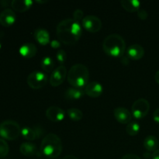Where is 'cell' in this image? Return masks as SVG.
Masks as SVG:
<instances>
[{"instance_id":"6da1fadb","label":"cell","mask_w":159,"mask_h":159,"mask_svg":"<svg viewBox=\"0 0 159 159\" xmlns=\"http://www.w3.org/2000/svg\"><path fill=\"white\" fill-rule=\"evenodd\" d=\"M82 26L79 22L73 19H65L57 26V36L60 41L65 44L75 43L82 36Z\"/></svg>"},{"instance_id":"7a4b0ae2","label":"cell","mask_w":159,"mask_h":159,"mask_svg":"<svg viewBox=\"0 0 159 159\" xmlns=\"http://www.w3.org/2000/svg\"><path fill=\"white\" fill-rule=\"evenodd\" d=\"M102 49L108 56L113 57H120L125 52V40L119 34H110L107 36L103 40Z\"/></svg>"},{"instance_id":"3957f363","label":"cell","mask_w":159,"mask_h":159,"mask_svg":"<svg viewBox=\"0 0 159 159\" xmlns=\"http://www.w3.org/2000/svg\"><path fill=\"white\" fill-rule=\"evenodd\" d=\"M89 71L88 68L82 64L73 65L68 72V83L74 88L83 89L89 83Z\"/></svg>"},{"instance_id":"277c9868","label":"cell","mask_w":159,"mask_h":159,"mask_svg":"<svg viewBox=\"0 0 159 159\" xmlns=\"http://www.w3.org/2000/svg\"><path fill=\"white\" fill-rule=\"evenodd\" d=\"M42 154L50 158H56L62 152V142L57 135L49 134L42 140L40 144Z\"/></svg>"},{"instance_id":"5b68a950","label":"cell","mask_w":159,"mask_h":159,"mask_svg":"<svg viewBox=\"0 0 159 159\" xmlns=\"http://www.w3.org/2000/svg\"><path fill=\"white\" fill-rule=\"evenodd\" d=\"M20 125L14 120L3 121L0 124V137L8 141H14L21 134Z\"/></svg>"},{"instance_id":"8992f818","label":"cell","mask_w":159,"mask_h":159,"mask_svg":"<svg viewBox=\"0 0 159 159\" xmlns=\"http://www.w3.org/2000/svg\"><path fill=\"white\" fill-rule=\"evenodd\" d=\"M48 82V76L40 71H34L27 77V84L33 89H40L44 87Z\"/></svg>"},{"instance_id":"52a82bcc","label":"cell","mask_w":159,"mask_h":159,"mask_svg":"<svg viewBox=\"0 0 159 159\" xmlns=\"http://www.w3.org/2000/svg\"><path fill=\"white\" fill-rule=\"evenodd\" d=\"M150 110V104L145 99H139L134 102L131 108V113L137 120L145 117Z\"/></svg>"},{"instance_id":"ba28073f","label":"cell","mask_w":159,"mask_h":159,"mask_svg":"<svg viewBox=\"0 0 159 159\" xmlns=\"http://www.w3.org/2000/svg\"><path fill=\"white\" fill-rule=\"evenodd\" d=\"M82 25L84 29H85L89 32L96 33L100 30L102 23L99 17L89 15L84 17L83 20H82Z\"/></svg>"},{"instance_id":"9c48e42d","label":"cell","mask_w":159,"mask_h":159,"mask_svg":"<svg viewBox=\"0 0 159 159\" xmlns=\"http://www.w3.org/2000/svg\"><path fill=\"white\" fill-rule=\"evenodd\" d=\"M67 76V69L64 65H60L52 71L50 77V83L53 87L61 85Z\"/></svg>"},{"instance_id":"30bf717a","label":"cell","mask_w":159,"mask_h":159,"mask_svg":"<svg viewBox=\"0 0 159 159\" xmlns=\"http://www.w3.org/2000/svg\"><path fill=\"white\" fill-rule=\"evenodd\" d=\"M66 116V113L63 109L56 106H51L47 110L46 116L52 122H61Z\"/></svg>"},{"instance_id":"8fae6325","label":"cell","mask_w":159,"mask_h":159,"mask_svg":"<svg viewBox=\"0 0 159 159\" xmlns=\"http://www.w3.org/2000/svg\"><path fill=\"white\" fill-rule=\"evenodd\" d=\"M85 93L87 96L92 98H98L103 93V87L99 82L93 81L89 82L85 87Z\"/></svg>"},{"instance_id":"7c38bea8","label":"cell","mask_w":159,"mask_h":159,"mask_svg":"<svg viewBox=\"0 0 159 159\" xmlns=\"http://www.w3.org/2000/svg\"><path fill=\"white\" fill-rule=\"evenodd\" d=\"M114 117L116 120L122 124H130L132 120V113L124 107H117L113 112Z\"/></svg>"},{"instance_id":"4fadbf2b","label":"cell","mask_w":159,"mask_h":159,"mask_svg":"<svg viewBox=\"0 0 159 159\" xmlns=\"http://www.w3.org/2000/svg\"><path fill=\"white\" fill-rule=\"evenodd\" d=\"M16 21V15L13 10L6 9L0 13V24L5 27L12 26Z\"/></svg>"},{"instance_id":"5bb4252c","label":"cell","mask_w":159,"mask_h":159,"mask_svg":"<svg viewBox=\"0 0 159 159\" xmlns=\"http://www.w3.org/2000/svg\"><path fill=\"white\" fill-rule=\"evenodd\" d=\"M43 134V131L39 127L31 128L30 127H25L21 130V135L27 141H34L40 138Z\"/></svg>"},{"instance_id":"9a60e30c","label":"cell","mask_w":159,"mask_h":159,"mask_svg":"<svg viewBox=\"0 0 159 159\" xmlns=\"http://www.w3.org/2000/svg\"><path fill=\"white\" fill-rule=\"evenodd\" d=\"M19 52L20 55L25 58H32L37 54V48L34 43H26L20 47Z\"/></svg>"},{"instance_id":"2e32d148","label":"cell","mask_w":159,"mask_h":159,"mask_svg":"<svg viewBox=\"0 0 159 159\" xmlns=\"http://www.w3.org/2000/svg\"><path fill=\"white\" fill-rule=\"evenodd\" d=\"M127 55L132 60H140L144 55V49L142 46L138 43L130 45L127 51Z\"/></svg>"},{"instance_id":"e0dca14e","label":"cell","mask_w":159,"mask_h":159,"mask_svg":"<svg viewBox=\"0 0 159 159\" xmlns=\"http://www.w3.org/2000/svg\"><path fill=\"white\" fill-rule=\"evenodd\" d=\"M34 2L32 0H13L11 2V6L18 12H24L30 9Z\"/></svg>"},{"instance_id":"ac0fdd59","label":"cell","mask_w":159,"mask_h":159,"mask_svg":"<svg viewBox=\"0 0 159 159\" xmlns=\"http://www.w3.org/2000/svg\"><path fill=\"white\" fill-rule=\"evenodd\" d=\"M20 152L22 155L26 157L34 156L36 155H38V150H37V146L33 143L25 142L20 145Z\"/></svg>"},{"instance_id":"d6986e66","label":"cell","mask_w":159,"mask_h":159,"mask_svg":"<svg viewBox=\"0 0 159 159\" xmlns=\"http://www.w3.org/2000/svg\"><path fill=\"white\" fill-rule=\"evenodd\" d=\"M85 94V90L82 89H77L71 87V88L68 89L65 93V96L66 99H70V100H78L83 97L84 95Z\"/></svg>"},{"instance_id":"ffe728a7","label":"cell","mask_w":159,"mask_h":159,"mask_svg":"<svg viewBox=\"0 0 159 159\" xmlns=\"http://www.w3.org/2000/svg\"><path fill=\"white\" fill-rule=\"evenodd\" d=\"M36 40L41 45H47L50 43V34L44 29H37L34 32Z\"/></svg>"},{"instance_id":"44dd1931","label":"cell","mask_w":159,"mask_h":159,"mask_svg":"<svg viewBox=\"0 0 159 159\" xmlns=\"http://www.w3.org/2000/svg\"><path fill=\"white\" fill-rule=\"evenodd\" d=\"M120 4L126 11L129 12H134L139 10L141 3L138 0H122Z\"/></svg>"},{"instance_id":"7402d4cb","label":"cell","mask_w":159,"mask_h":159,"mask_svg":"<svg viewBox=\"0 0 159 159\" xmlns=\"http://www.w3.org/2000/svg\"><path fill=\"white\" fill-rule=\"evenodd\" d=\"M144 147L148 152H155L158 147V140L153 135H149L144 139Z\"/></svg>"},{"instance_id":"603a6c76","label":"cell","mask_w":159,"mask_h":159,"mask_svg":"<svg viewBox=\"0 0 159 159\" xmlns=\"http://www.w3.org/2000/svg\"><path fill=\"white\" fill-rule=\"evenodd\" d=\"M41 68L46 72H51L54 71V62L49 56L44 57L41 61Z\"/></svg>"},{"instance_id":"cb8c5ba5","label":"cell","mask_w":159,"mask_h":159,"mask_svg":"<svg viewBox=\"0 0 159 159\" xmlns=\"http://www.w3.org/2000/svg\"><path fill=\"white\" fill-rule=\"evenodd\" d=\"M67 113H68V116L70 120L73 121H79L83 117V113H82V110L76 108L68 109Z\"/></svg>"},{"instance_id":"d4e9b609","label":"cell","mask_w":159,"mask_h":159,"mask_svg":"<svg viewBox=\"0 0 159 159\" xmlns=\"http://www.w3.org/2000/svg\"><path fill=\"white\" fill-rule=\"evenodd\" d=\"M141 130V126L137 122H130L126 127V131L130 136H136Z\"/></svg>"},{"instance_id":"484cf974","label":"cell","mask_w":159,"mask_h":159,"mask_svg":"<svg viewBox=\"0 0 159 159\" xmlns=\"http://www.w3.org/2000/svg\"><path fill=\"white\" fill-rule=\"evenodd\" d=\"M9 152V144L2 138H0V158H5L8 155Z\"/></svg>"},{"instance_id":"4316f807","label":"cell","mask_w":159,"mask_h":159,"mask_svg":"<svg viewBox=\"0 0 159 159\" xmlns=\"http://www.w3.org/2000/svg\"><path fill=\"white\" fill-rule=\"evenodd\" d=\"M56 59H57V62L63 65L65 63V61L67 60V54L64 50H58L56 54Z\"/></svg>"},{"instance_id":"83f0119b","label":"cell","mask_w":159,"mask_h":159,"mask_svg":"<svg viewBox=\"0 0 159 159\" xmlns=\"http://www.w3.org/2000/svg\"><path fill=\"white\" fill-rule=\"evenodd\" d=\"M84 19V12L81 9H76L74 12H73V20L75 21L79 22L80 20H82Z\"/></svg>"},{"instance_id":"f1b7e54d","label":"cell","mask_w":159,"mask_h":159,"mask_svg":"<svg viewBox=\"0 0 159 159\" xmlns=\"http://www.w3.org/2000/svg\"><path fill=\"white\" fill-rule=\"evenodd\" d=\"M138 18L141 19V20H144L148 17V13L147 12V11L144 10V9H139L138 11Z\"/></svg>"},{"instance_id":"f546056e","label":"cell","mask_w":159,"mask_h":159,"mask_svg":"<svg viewBox=\"0 0 159 159\" xmlns=\"http://www.w3.org/2000/svg\"><path fill=\"white\" fill-rule=\"evenodd\" d=\"M50 44H51V48H54V49H57L61 47V41H58L57 40H53L50 42Z\"/></svg>"},{"instance_id":"4dcf8cb0","label":"cell","mask_w":159,"mask_h":159,"mask_svg":"<svg viewBox=\"0 0 159 159\" xmlns=\"http://www.w3.org/2000/svg\"><path fill=\"white\" fill-rule=\"evenodd\" d=\"M153 120L155 123L159 124V108L157 109L153 113Z\"/></svg>"},{"instance_id":"1f68e13d","label":"cell","mask_w":159,"mask_h":159,"mask_svg":"<svg viewBox=\"0 0 159 159\" xmlns=\"http://www.w3.org/2000/svg\"><path fill=\"white\" fill-rule=\"evenodd\" d=\"M122 159H141L138 155H134V154H128L123 157Z\"/></svg>"},{"instance_id":"d6a6232c","label":"cell","mask_w":159,"mask_h":159,"mask_svg":"<svg viewBox=\"0 0 159 159\" xmlns=\"http://www.w3.org/2000/svg\"><path fill=\"white\" fill-rule=\"evenodd\" d=\"M152 159H159V149L152 154Z\"/></svg>"},{"instance_id":"836d02e7","label":"cell","mask_w":159,"mask_h":159,"mask_svg":"<svg viewBox=\"0 0 159 159\" xmlns=\"http://www.w3.org/2000/svg\"><path fill=\"white\" fill-rule=\"evenodd\" d=\"M62 159H79V158H77L75 156H74V155H67V156L64 157Z\"/></svg>"},{"instance_id":"e575fe53","label":"cell","mask_w":159,"mask_h":159,"mask_svg":"<svg viewBox=\"0 0 159 159\" xmlns=\"http://www.w3.org/2000/svg\"><path fill=\"white\" fill-rule=\"evenodd\" d=\"M155 81H156L157 83L159 84V71H157L156 74H155Z\"/></svg>"},{"instance_id":"d590c367","label":"cell","mask_w":159,"mask_h":159,"mask_svg":"<svg viewBox=\"0 0 159 159\" xmlns=\"http://www.w3.org/2000/svg\"><path fill=\"white\" fill-rule=\"evenodd\" d=\"M37 2H38V3H45V2H47V1H37Z\"/></svg>"},{"instance_id":"8d00e7d4","label":"cell","mask_w":159,"mask_h":159,"mask_svg":"<svg viewBox=\"0 0 159 159\" xmlns=\"http://www.w3.org/2000/svg\"><path fill=\"white\" fill-rule=\"evenodd\" d=\"M1 48H2V43L1 42H0V50H1Z\"/></svg>"}]
</instances>
